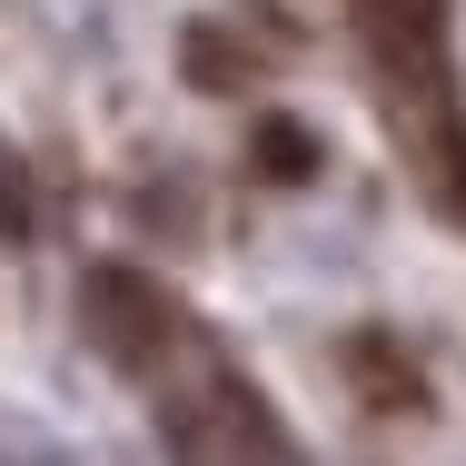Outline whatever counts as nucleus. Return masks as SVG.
Here are the masks:
<instances>
[{
  "label": "nucleus",
  "mask_w": 466,
  "mask_h": 466,
  "mask_svg": "<svg viewBox=\"0 0 466 466\" xmlns=\"http://www.w3.org/2000/svg\"><path fill=\"white\" fill-rule=\"evenodd\" d=\"M179 70H188V90H208V99L248 90V50H238L228 30H208V20H188V30H179Z\"/></svg>",
  "instance_id": "3"
},
{
  "label": "nucleus",
  "mask_w": 466,
  "mask_h": 466,
  "mask_svg": "<svg viewBox=\"0 0 466 466\" xmlns=\"http://www.w3.org/2000/svg\"><path fill=\"white\" fill-rule=\"evenodd\" d=\"M80 328H90V348L109 368L149 377L179 348V298L149 279V268H129V258H90L80 268Z\"/></svg>",
  "instance_id": "1"
},
{
  "label": "nucleus",
  "mask_w": 466,
  "mask_h": 466,
  "mask_svg": "<svg viewBox=\"0 0 466 466\" xmlns=\"http://www.w3.org/2000/svg\"><path fill=\"white\" fill-rule=\"evenodd\" d=\"M248 159H258V179H268V188H308L318 169H328V139H318L298 109H268V119L248 129Z\"/></svg>",
  "instance_id": "2"
},
{
  "label": "nucleus",
  "mask_w": 466,
  "mask_h": 466,
  "mask_svg": "<svg viewBox=\"0 0 466 466\" xmlns=\"http://www.w3.org/2000/svg\"><path fill=\"white\" fill-rule=\"evenodd\" d=\"M40 238V198H30V169L0 149V248H30Z\"/></svg>",
  "instance_id": "4"
}]
</instances>
